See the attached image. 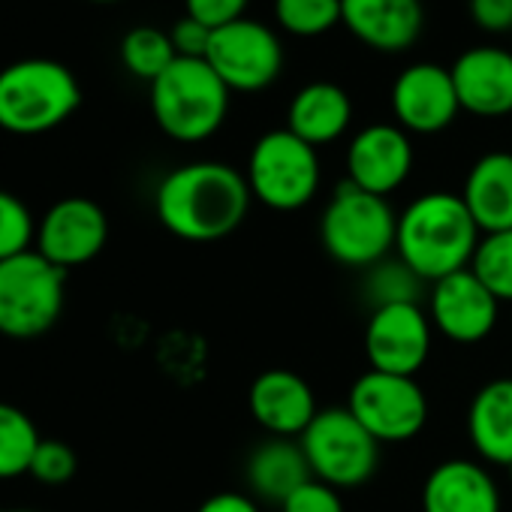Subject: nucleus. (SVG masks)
<instances>
[{
	"label": "nucleus",
	"instance_id": "1",
	"mask_svg": "<svg viewBox=\"0 0 512 512\" xmlns=\"http://www.w3.org/2000/svg\"><path fill=\"white\" fill-rule=\"evenodd\" d=\"M244 172L220 160H196L172 169L154 193V211L166 232L208 244L232 235L250 211Z\"/></svg>",
	"mask_w": 512,
	"mask_h": 512
},
{
	"label": "nucleus",
	"instance_id": "2",
	"mask_svg": "<svg viewBox=\"0 0 512 512\" xmlns=\"http://www.w3.org/2000/svg\"><path fill=\"white\" fill-rule=\"evenodd\" d=\"M479 241L482 232L461 193L431 190L416 196L398 214L395 256H401L425 284H437L470 269Z\"/></svg>",
	"mask_w": 512,
	"mask_h": 512
},
{
	"label": "nucleus",
	"instance_id": "3",
	"mask_svg": "<svg viewBox=\"0 0 512 512\" xmlns=\"http://www.w3.org/2000/svg\"><path fill=\"white\" fill-rule=\"evenodd\" d=\"M82 106V88L73 70L52 58H25L0 70V130L13 136H40Z\"/></svg>",
	"mask_w": 512,
	"mask_h": 512
},
{
	"label": "nucleus",
	"instance_id": "4",
	"mask_svg": "<svg viewBox=\"0 0 512 512\" xmlns=\"http://www.w3.org/2000/svg\"><path fill=\"white\" fill-rule=\"evenodd\" d=\"M229 88L205 58H175V64L151 82L148 100L157 127L184 145L211 139L229 112Z\"/></svg>",
	"mask_w": 512,
	"mask_h": 512
},
{
	"label": "nucleus",
	"instance_id": "5",
	"mask_svg": "<svg viewBox=\"0 0 512 512\" xmlns=\"http://www.w3.org/2000/svg\"><path fill=\"white\" fill-rule=\"evenodd\" d=\"M398 211L386 196H374L344 181L335 187L320 217V241L335 263L368 272L395 253Z\"/></svg>",
	"mask_w": 512,
	"mask_h": 512
},
{
	"label": "nucleus",
	"instance_id": "6",
	"mask_svg": "<svg viewBox=\"0 0 512 512\" xmlns=\"http://www.w3.org/2000/svg\"><path fill=\"white\" fill-rule=\"evenodd\" d=\"M67 272L40 250L0 263V335L13 341L43 338L64 314Z\"/></svg>",
	"mask_w": 512,
	"mask_h": 512
},
{
	"label": "nucleus",
	"instance_id": "7",
	"mask_svg": "<svg viewBox=\"0 0 512 512\" xmlns=\"http://www.w3.org/2000/svg\"><path fill=\"white\" fill-rule=\"evenodd\" d=\"M244 178L253 202L272 211H299L314 202L323 166L317 148L284 127L269 130L253 142Z\"/></svg>",
	"mask_w": 512,
	"mask_h": 512
},
{
	"label": "nucleus",
	"instance_id": "8",
	"mask_svg": "<svg viewBox=\"0 0 512 512\" xmlns=\"http://www.w3.org/2000/svg\"><path fill=\"white\" fill-rule=\"evenodd\" d=\"M314 479L347 491L365 485L380 464V443L347 407H326L299 437Z\"/></svg>",
	"mask_w": 512,
	"mask_h": 512
},
{
	"label": "nucleus",
	"instance_id": "9",
	"mask_svg": "<svg viewBox=\"0 0 512 512\" xmlns=\"http://www.w3.org/2000/svg\"><path fill=\"white\" fill-rule=\"evenodd\" d=\"M347 410L365 425V431L383 443H407L422 434L428 422V398L416 377L383 374L368 368L347 395Z\"/></svg>",
	"mask_w": 512,
	"mask_h": 512
},
{
	"label": "nucleus",
	"instance_id": "10",
	"mask_svg": "<svg viewBox=\"0 0 512 512\" xmlns=\"http://www.w3.org/2000/svg\"><path fill=\"white\" fill-rule=\"evenodd\" d=\"M205 61L229 91L260 94L278 82L284 70V46L269 25L244 16L211 34Z\"/></svg>",
	"mask_w": 512,
	"mask_h": 512
},
{
	"label": "nucleus",
	"instance_id": "11",
	"mask_svg": "<svg viewBox=\"0 0 512 512\" xmlns=\"http://www.w3.org/2000/svg\"><path fill=\"white\" fill-rule=\"evenodd\" d=\"M434 326L422 305H389L365 323V359L374 371L416 377L431 356Z\"/></svg>",
	"mask_w": 512,
	"mask_h": 512
},
{
	"label": "nucleus",
	"instance_id": "12",
	"mask_svg": "<svg viewBox=\"0 0 512 512\" xmlns=\"http://www.w3.org/2000/svg\"><path fill=\"white\" fill-rule=\"evenodd\" d=\"M109 241V217L88 196L58 199L37 223V244L46 260L64 272L85 266L103 253Z\"/></svg>",
	"mask_w": 512,
	"mask_h": 512
},
{
	"label": "nucleus",
	"instance_id": "13",
	"mask_svg": "<svg viewBox=\"0 0 512 512\" xmlns=\"http://www.w3.org/2000/svg\"><path fill=\"white\" fill-rule=\"evenodd\" d=\"M500 302L497 296L473 275L461 269L428 287V317L431 326L455 344H479L497 326Z\"/></svg>",
	"mask_w": 512,
	"mask_h": 512
},
{
	"label": "nucleus",
	"instance_id": "14",
	"mask_svg": "<svg viewBox=\"0 0 512 512\" xmlns=\"http://www.w3.org/2000/svg\"><path fill=\"white\" fill-rule=\"evenodd\" d=\"M389 100L398 127L416 136H431L446 130L461 112L452 73L428 61L401 70Z\"/></svg>",
	"mask_w": 512,
	"mask_h": 512
},
{
	"label": "nucleus",
	"instance_id": "15",
	"mask_svg": "<svg viewBox=\"0 0 512 512\" xmlns=\"http://www.w3.org/2000/svg\"><path fill=\"white\" fill-rule=\"evenodd\" d=\"M413 172V142L398 124H368L347 145V181L374 196H392Z\"/></svg>",
	"mask_w": 512,
	"mask_h": 512
},
{
	"label": "nucleus",
	"instance_id": "16",
	"mask_svg": "<svg viewBox=\"0 0 512 512\" xmlns=\"http://www.w3.org/2000/svg\"><path fill=\"white\" fill-rule=\"evenodd\" d=\"M247 407L263 431L272 437L299 440L320 413L311 383L290 368H269L247 389Z\"/></svg>",
	"mask_w": 512,
	"mask_h": 512
},
{
	"label": "nucleus",
	"instance_id": "17",
	"mask_svg": "<svg viewBox=\"0 0 512 512\" xmlns=\"http://www.w3.org/2000/svg\"><path fill=\"white\" fill-rule=\"evenodd\" d=\"M461 112L476 118L512 115V52L500 46H476L449 67Z\"/></svg>",
	"mask_w": 512,
	"mask_h": 512
},
{
	"label": "nucleus",
	"instance_id": "18",
	"mask_svg": "<svg viewBox=\"0 0 512 512\" xmlns=\"http://www.w3.org/2000/svg\"><path fill=\"white\" fill-rule=\"evenodd\" d=\"M341 25L374 52H407L425 25L422 0H341Z\"/></svg>",
	"mask_w": 512,
	"mask_h": 512
},
{
	"label": "nucleus",
	"instance_id": "19",
	"mask_svg": "<svg viewBox=\"0 0 512 512\" xmlns=\"http://www.w3.org/2000/svg\"><path fill=\"white\" fill-rule=\"evenodd\" d=\"M422 512H500V488L482 461L446 458L425 476Z\"/></svg>",
	"mask_w": 512,
	"mask_h": 512
},
{
	"label": "nucleus",
	"instance_id": "20",
	"mask_svg": "<svg viewBox=\"0 0 512 512\" xmlns=\"http://www.w3.org/2000/svg\"><path fill=\"white\" fill-rule=\"evenodd\" d=\"M461 199L482 235L512 229V154H482L464 178Z\"/></svg>",
	"mask_w": 512,
	"mask_h": 512
},
{
	"label": "nucleus",
	"instance_id": "21",
	"mask_svg": "<svg viewBox=\"0 0 512 512\" xmlns=\"http://www.w3.org/2000/svg\"><path fill=\"white\" fill-rule=\"evenodd\" d=\"M244 479H247L250 497H260V500L281 506L293 491L311 482L314 473L299 440L269 437L247 455Z\"/></svg>",
	"mask_w": 512,
	"mask_h": 512
},
{
	"label": "nucleus",
	"instance_id": "22",
	"mask_svg": "<svg viewBox=\"0 0 512 512\" xmlns=\"http://www.w3.org/2000/svg\"><path fill=\"white\" fill-rule=\"evenodd\" d=\"M467 437L479 461L512 464V377L488 380L467 407Z\"/></svg>",
	"mask_w": 512,
	"mask_h": 512
},
{
	"label": "nucleus",
	"instance_id": "23",
	"mask_svg": "<svg viewBox=\"0 0 512 512\" xmlns=\"http://www.w3.org/2000/svg\"><path fill=\"white\" fill-rule=\"evenodd\" d=\"M350 121V94L335 82H308L296 91L287 109V130L314 148L338 142L350 130Z\"/></svg>",
	"mask_w": 512,
	"mask_h": 512
},
{
	"label": "nucleus",
	"instance_id": "24",
	"mask_svg": "<svg viewBox=\"0 0 512 512\" xmlns=\"http://www.w3.org/2000/svg\"><path fill=\"white\" fill-rule=\"evenodd\" d=\"M425 287H431V284H425L395 253L386 256L383 263L371 266L362 281V293H365V302L371 305V311L389 308V305H422Z\"/></svg>",
	"mask_w": 512,
	"mask_h": 512
},
{
	"label": "nucleus",
	"instance_id": "25",
	"mask_svg": "<svg viewBox=\"0 0 512 512\" xmlns=\"http://www.w3.org/2000/svg\"><path fill=\"white\" fill-rule=\"evenodd\" d=\"M40 440L43 437L34 419L22 407L0 401V479L31 473V461Z\"/></svg>",
	"mask_w": 512,
	"mask_h": 512
},
{
	"label": "nucleus",
	"instance_id": "26",
	"mask_svg": "<svg viewBox=\"0 0 512 512\" xmlns=\"http://www.w3.org/2000/svg\"><path fill=\"white\" fill-rule=\"evenodd\" d=\"M175 46H172V37L169 31H160V28H133L124 34L121 40V64L130 76L142 79V82H154L160 79L172 64H175Z\"/></svg>",
	"mask_w": 512,
	"mask_h": 512
},
{
	"label": "nucleus",
	"instance_id": "27",
	"mask_svg": "<svg viewBox=\"0 0 512 512\" xmlns=\"http://www.w3.org/2000/svg\"><path fill=\"white\" fill-rule=\"evenodd\" d=\"M470 269L497 296L500 305L512 302V229L482 235Z\"/></svg>",
	"mask_w": 512,
	"mask_h": 512
},
{
	"label": "nucleus",
	"instance_id": "28",
	"mask_svg": "<svg viewBox=\"0 0 512 512\" xmlns=\"http://www.w3.org/2000/svg\"><path fill=\"white\" fill-rule=\"evenodd\" d=\"M275 19L293 37H320L341 25V0H275Z\"/></svg>",
	"mask_w": 512,
	"mask_h": 512
},
{
	"label": "nucleus",
	"instance_id": "29",
	"mask_svg": "<svg viewBox=\"0 0 512 512\" xmlns=\"http://www.w3.org/2000/svg\"><path fill=\"white\" fill-rule=\"evenodd\" d=\"M34 244H37V220L31 208L16 193L0 190V263L34 250Z\"/></svg>",
	"mask_w": 512,
	"mask_h": 512
},
{
	"label": "nucleus",
	"instance_id": "30",
	"mask_svg": "<svg viewBox=\"0 0 512 512\" xmlns=\"http://www.w3.org/2000/svg\"><path fill=\"white\" fill-rule=\"evenodd\" d=\"M79 470V458L73 446L64 440H40L34 461H31V476L43 485H67Z\"/></svg>",
	"mask_w": 512,
	"mask_h": 512
},
{
	"label": "nucleus",
	"instance_id": "31",
	"mask_svg": "<svg viewBox=\"0 0 512 512\" xmlns=\"http://www.w3.org/2000/svg\"><path fill=\"white\" fill-rule=\"evenodd\" d=\"M281 512H344V497L338 488L311 479L299 491H293L281 506Z\"/></svg>",
	"mask_w": 512,
	"mask_h": 512
},
{
	"label": "nucleus",
	"instance_id": "32",
	"mask_svg": "<svg viewBox=\"0 0 512 512\" xmlns=\"http://www.w3.org/2000/svg\"><path fill=\"white\" fill-rule=\"evenodd\" d=\"M250 0H184V16L202 22L205 28L217 31L229 22L244 19Z\"/></svg>",
	"mask_w": 512,
	"mask_h": 512
},
{
	"label": "nucleus",
	"instance_id": "33",
	"mask_svg": "<svg viewBox=\"0 0 512 512\" xmlns=\"http://www.w3.org/2000/svg\"><path fill=\"white\" fill-rule=\"evenodd\" d=\"M211 34H214L211 28H205L202 22H196L190 16L178 19L169 31L178 58H205L208 46H211Z\"/></svg>",
	"mask_w": 512,
	"mask_h": 512
},
{
	"label": "nucleus",
	"instance_id": "34",
	"mask_svg": "<svg viewBox=\"0 0 512 512\" xmlns=\"http://www.w3.org/2000/svg\"><path fill=\"white\" fill-rule=\"evenodd\" d=\"M470 19L479 31H512V0H470Z\"/></svg>",
	"mask_w": 512,
	"mask_h": 512
},
{
	"label": "nucleus",
	"instance_id": "35",
	"mask_svg": "<svg viewBox=\"0 0 512 512\" xmlns=\"http://www.w3.org/2000/svg\"><path fill=\"white\" fill-rule=\"evenodd\" d=\"M196 512H263L256 497L244 494V491H220L211 494L208 500H202V506Z\"/></svg>",
	"mask_w": 512,
	"mask_h": 512
},
{
	"label": "nucleus",
	"instance_id": "36",
	"mask_svg": "<svg viewBox=\"0 0 512 512\" xmlns=\"http://www.w3.org/2000/svg\"><path fill=\"white\" fill-rule=\"evenodd\" d=\"M4 512H40V509H25V506H19V509H4Z\"/></svg>",
	"mask_w": 512,
	"mask_h": 512
},
{
	"label": "nucleus",
	"instance_id": "37",
	"mask_svg": "<svg viewBox=\"0 0 512 512\" xmlns=\"http://www.w3.org/2000/svg\"><path fill=\"white\" fill-rule=\"evenodd\" d=\"M91 4H118V0H91Z\"/></svg>",
	"mask_w": 512,
	"mask_h": 512
},
{
	"label": "nucleus",
	"instance_id": "38",
	"mask_svg": "<svg viewBox=\"0 0 512 512\" xmlns=\"http://www.w3.org/2000/svg\"><path fill=\"white\" fill-rule=\"evenodd\" d=\"M506 470H509V479H512V464H509V467H506Z\"/></svg>",
	"mask_w": 512,
	"mask_h": 512
}]
</instances>
